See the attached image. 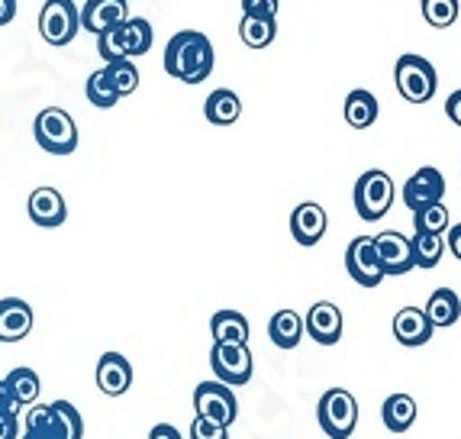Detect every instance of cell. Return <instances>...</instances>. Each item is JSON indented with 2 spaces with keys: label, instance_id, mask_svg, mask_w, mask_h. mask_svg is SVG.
Here are the masks:
<instances>
[{
  "label": "cell",
  "instance_id": "6da1fadb",
  "mask_svg": "<svg viewBox=\"0 0 461 439\" xmlns=\"http://www.w3.org/2000/svg\"><path fill=\"white\" fill-rule=\"evenodd\" d=\"M213 46L200 30H181L171 36L168 49H165V71L185 85H200L207 81L213 71Z\"/></svg>",
  "mask_w": 461,
  "mask_h": 439
},
{
  "label": "cell",
  "instance_id": "7a4b0ae2",
  "mask_svg": "<svg viewBox=\"0 0 461 439\" xmlns=\"http://www.w3.org/2000/svg\"><path fill=\"white\" fill-rule=\"evenodd\" d=\"M393 81L407 104H429L438 91V75L423 55H400L393 65Z\"/></svg>",
  "mask_w": 461,
  "mask_h": 439
},
{
  "label": "cell",
  "instance_id": "3957f363",
  "mask_svg": "<svg viewBox=\"0 0 461 439\" xmlns=\"http://www.w3.org/2000/svg\"><path fill=\"white\" fill-rule=\"evenodd\" d=\"M316 420L330 439H348L358 426V401L346 388H330L316 404Z\"/></svg>",
  "mask_w": 461,
  "mask_h": 439
},
{
  "label": "cell",
  "instance_id": "277c9868",
  "mask_svg": "<svg viewBox=\"0 0 461 439\" xmlns=\"http://www.w3.org/2000/svg\"><path fill=\"white\" fill-rule=\"evenodd\" d=\"M32 136L49 155H71L77 149V123L62 107H46L32 123Z\"/></svg>",
  "mask_w": 461,
  "mask_h": 439
},
{
  "label": "cell",
  "instance_id": "5b68a950",
  "mask_svg": "<svg viewBox=\"0 0 461 439\" xmlns=\"http://www.w3.org/2000/svg\"><path fill=\"white\" fill-rule=\"evenodd\" d=\"M393 204V181L387 171L381 169H368L358 181H355V210L362 220L375 224L391 210Z\"/></svg>",
  "mask_w": 461,
  "mask_h": 439
},
{
  "label": "cell",
  "instance_id": "8992f818",
  "mask_svg": "<svg viewBox=\"0 0 461 439\" xmlns=\"http://www.w3.org/2000/svg\"><path fill=\"white\" fill-rule=\"evenodd\" d=\"M81 30V16H77L75 0H46L39 10V36L49 46H68Z\"/></svg>",
  "mask_w": 461,
  "mask_h": 439
},
{
  "label": "cell",
  "instance_id": "52a82bcc",
  "mask_svg": "<svg viewBox=\"0 0 461 439\" xmlns=\"http://www.w3.org/2000/svg\"><path fill=\"white\" fill-rule=\"evenodd\" d=\"M194 410L203 420H213L220 426H232L239 416V401L236 391L223 381H200L194 391Z\"/></svg>",
  "mask_w": 461,
  "mask_h": 439
},
{
  "label": "cell",
  "instance_id": "ba28073f",
  "mask_svg": "<svg viewBox=\"0 0 461 439\" xmlns=\"http://www.w3.org/2000/svg\"><path fill=\"white\" fill-rule=\"evenodd\" d=\"M210 365H213L216 381H223V385H230V388L249 385V381H252V352H249V346L213 343V349H210Z\"/></svg>",
  "mask_w": 461,
  "mask_h": 439
},
{
  "label": "cell",
  "instance_id": "9c48e42d",
  "mask_svg": "<svg viewBox=\"0 0 461 439\" xmlns=\"http://www.w3.org/2000/svg\"><path fill=\"white\" fill-rule=\"evenodd\" d=\"M346 269L352 275L355 285L362 288H377L384 281V269L377 262V249H375V236H355L346 249Z\"/></svg>",
  "mask_w": 461,
  "mask_h": 439
},
{
  "label": "cell",
  "instance_id": "30bf717a",
  "mask_svg": "<svg viewBox=\"0 0 461 439\" xmlns=\"http://www.w3.org/2000/svg\"><path fill=\"white\" fill-rule=\"evenodd\" d=\"M375 249H377V262L384 269V275H407L413 271V246L410 239L397 230L377 233L375 236Z\"/></svg>",
  "mask_w": 461,
  "mask_h": 439
},
{
  "label": "cell",
  "instance_id": "8fae6325",
  "mask_svg": "<svg viewBox=\"0 0 461 439\" xmlns=\"http://www.w3.org/2000/svg\"><path fill=\"white\" fill-rule=\"evenodd\" d=\"M442 194H446V178L438 169L426 165V169H416V175H410V181L403 185V204L416 214V210L442 201Z\"/></svg>",
  "mask_w": 461,
  "mask_h": 439
},
{
  "label": "cell",
  "instance_id": "7c38bea8",
  "mask_svg": "<svg viewBox=\"0 0 461 439\" xmlns=\"http://www.w3.org/2000/svg\"><path fill=\"white\" fill-rule=\"evenodd\" d=\"M303 333H310V339L320 346H336L342 339V310L330 301H316L303 316Z\"/></svg>",
  "mask_w": 461,
  "mask_h": 439
},
{
  "label": "cell",
  "instance_id": "4fadbf2b",
  "mask_svg": "<svg viewBox=\"0 0 461 439\" xmlns=\"http://www.w3.org/2000/svg\"><path fill=\"white\" fill-rule=\"evenodd\" d=\"M26 214L36 226H46V230H55V226H62L68 220V207H65V197L62 191H55V187L42 185L30 194V201H26Z\"/></svg>",
  "mask_w": 461,
  "mask_h": 439
},
{
  "label": "cell",
  "instance_id": "5bb4252c",
  "mask_svg": "<svg viewBox=\"0 0 461 439\" xmlns=\"http://www.w3.org/2000/svg\"><path fill=\"white\" fill-rule=\"evenodd\" d=\"M77 16H81V30L100 36V32L126 23V20H130V10H126L123 0H87L85 7L77 10Z\"/></svg>",
  "mask_w": 461,
  "mask_h": 439
},
{
  "label": "cell",
  "instance_id": "9a60e30c",
  "mask_svg": "<svg viewBox=\"0 0 461 439\" xmlns=\"http://www.w3.org/2000/svg\"><path fill=\"white\" fill-rule=\"evenodd\" d=\"M432 324L429 316H426L423 307H400L393 314V339H397L400 346L416 349V346H426L432 339Z\"/></svg>",
  "mask_w": 461,
  "mask_h": 439
},
{
  "label": "cell",
  "instance_id": "2e32d148",
  "mask_svg": "<svg viewBox=\"0 0 461 439\" xmlns=\"http://www.w3.org/2000/svg\"><path fill=\"white\" fill-rule=\"evenodd\" d=\"M326 226H330V216L320 204L303 201L294 207L291 214V236L297 239L300 246H316L320 239L326 236Z\"/></svg>",
  "mask_w": 461,
  "mask_h": 439
},
{
  "label": "cell",
  "instance_id": "e0dca14e",
  "mask_svg": "<svg viewBox=\"0 0 461 439\" xmlns=\"http://www.w3.org/2000/svg\"><path fill=\"white\" fill-rule=\"evenodd\" d=\"M97 388L107 398H120L132 388V365L126 355L120 352H104L97 362Z\"/></svg>",
  "mask_w": 461,
  "mask_h": 439
},
{
  "label": "cell",
  "instance_id": "ac0fdd59",
  "mask_svg": "<svg viewBox=\"0 0 461 439\" xmlns=\"http://www.w3.org/2000/svg\"><path fill=\"white\" fill-rule=\"evenodd\" d=\"M32 307L23 297H4L0 301V343H20L32 330Z\"/></svg>",
  "mask_w": 461,
  "mask_h": 439
},
{
  "label": "cell",
  "instance_id": "d6986e66",
  "mask_svg": "<svg viewBox=\"0 0 461 439\" xmlns=\"http://www.w3.org/2000/svg\"><path fill=\"white\" fill-rule=\"evenodd\" d=\"M210 336L226 346H249V320L239 310H216L210 320Z\"/></svg>",
  "mask_w": 461,
  "mask_h": 439
},
{
  "label": "cell",
  "instance_id": "ffe728a7",
  "mask_svg": "<svg viewBox=\"0 0 461 439\" xmlns=\"http://www.w3.org/2000/svg\"><path fill=\"white\" fill-rule=\"evenodd\" d=\"M426 316H429L432 330H446V326H455L461 316V297L452 291V288H436L426 301Z\"/></svg>",
  "mask_w": 461,
  "mask_h": 439
},
{
  "label": "cell",
  "instance_id": "44dd1931",
  "mask_svg": "<svg viewBox=\"0 0 461 439\" xmlns=\"http://www.w3.org/2000/svg\"><path fill=\"white\" fill-rule=\"evenodd\" d=\"M416 414H420V407H416L413 398L403 391L391 394L384 401V407H381V420H384V426L391 433H407L410 426L416 424Z\"/></svg>",
  "mask_w": 461,
  "mask_h": 439
},
{
  "label": "cell",
  "instance_id": "7402d4cb",
  "mask_svg": "<svg viewBox=\"0 0 461 439\" xmlns=\"http://www.w3.org/2000/svg\"><path fill=\"white\" fill-rule=\"evenodd\" d=\"M203 116H207L213 126H232L242 116V101H239V94L230 91V87H220L207 97L203 104Z\"/></svg>",
  "mask_w": 461,
  "mask_h": 439
},
{
  "label": "cell",
  "instance_id": "603a6c76",
  "mask_svg": "<svg viewBox=\"0 0 461 439\" xmlns=\"http://www.w3.org/2000/svg\"><path fill=\"white\" fill-rule=\"evenodd\" d=\"M49 414H52V424H49L52 439H85V420H81L75 404L55 401L49 404Z\"/></svg>",
  "mask_w": 461,
  "mask_h": 439
},
{
  "label": "cell",
  "instance_id": "cb8c5ba5",
  "mask_svg": "<svg viewBox=\"0 0 461 439\" xmlns=\"http://www.w3.org/2000/svg\"><path fill=\"white\" fill-rule=\"evenodd\" d=\"M342 114H346V123L352 130H368L377 120V97L371 91H365V87H358V91H352L346 97Z\"/></svg>",
  "mask_w": 461,
  "mask_h": 439
},
{
  "label": "cell",
  "instance_id": "d4e9b609",
  "mask_svg": "<svg viewBox=\"0 0 461 439\" xmlns=\"http://www.w3.org/2000/svg\"><path fill=\"white\" fill-rule=\"evenodd\" d=\"M268 336L277 349H297V343L303 339V316L294 310H277L268 324Z\"/></svg>",
  "mask_w": 461,
  "mask_h": 439
},
{
  "label": "cell",
  "instance_id": "484cf974",
  "mask_svg": "<svg viewBox=\"0 0 461 439\" xmlns=\"http://www.w3.org/2000/svg\"><path fill=\"white\" fill-rule=\"evenodd\" d=\"M4 388L16 401V407H32L39 391H42V381H39V375L32 369H14L4 378Z\"/></svg>",
  "mask_w": 461,
  "mask_h": 439
},
{
  "label": "cell",
  "instance_id": "4316f807",
  "mask_svg": "<svg viewBox=\"0 0 461 439\" xmlns=\"http://www.w3.org/2000/svg\"><path fill=\"white\" fill-rule=\"evenodd\" d=\"M277 36V23L268 16H246L239 20V39L246 42L249 49H268Z\"/></svg>",
  "mask_w": 461,
  "mask_h": 439
},
{
  "label": "cell",
  "instance_id": "83f0119b",
  "mask_svg": "<svg viewBox=\"0 0 461 439\" xmlns=\"http://www.w3.org/2000/svg\"><path fill=\"white\" fill-rule=\"evenodd\" d=\"M120 39H123L126 55L139 59V55H146L152 49V23L142 20V16H130L126 23H120Z\"/></svg>",
  "mask_w": 461,
  "mask_h": 439
},
{
  "label": "cell",
  "instance_id": "f1b7e54d",
  "mask_svg": "<svg viewBox=\"0 0 461 439\" xmlns=\"http://www.w3.org/2000/svg\"><path fill=\"white\" fill-rule=\"evenodd\" d=\"M413 246V265L416 269H436L442 262V252H446V236H436V233H416L410 239Z\"/></svg>",
  "mask_w": 461,
  "mask_h": 439
},
{
  "label": "cell",
  "instance_id": "f546056e",
  "mask_svg": "<svg viewBox=\"0 0 461 439\" xmlns=\"http://www.w3.org/2000/svg\"><path fill=\"white\" fill-rule=\"evenodd\" d=\"M85 94H87V101H91L94 107H100V110H110V107H116V101H120V94H116L113 81H110L107 69H97L91 78H87Z\"/></svg>",
  "mask_w": 461,
  "mask_h": 439
},
{
  "label": "cell",
  "instance_id": "4dcf8cb0",
  "mask_svg": "<svg viewBox=\"0 0 461 439\" xmlns=\"http://www.w3.org/2000/svg\"><path fill=\"white\" fill-rule=\"evenodd\" d=\"M413 226L416 233H436V236H446L448 233V207L442 201L438 204H429V207L416 210L413 214Z\"/></svg>",
  "mask_w": 461,
  "mask_h": 439
},
{
  "label": "cell",
  "instance_id": "1f68e13d",
  "mask_svg": "<svg viewBox=\"0 0 461 439\" xmlns=\"http://www.w3.org/2000/svg\"><path fill=\"white\" fill-rule=\"evenodd\" d=\"M426 23L436 30H448L458 20V0H420Z\"/></svg>",
  "mask_w": 461,
  "mask_h": 439
},
{
  "label": "cell",
  "instance_id": "d6a6232c",
  "mask_svg": "<svg viewBox=\"0 0 461 439\" xmlns=\"http://www.w3.org/2000/svg\"><path fill=\"white\" fill-rule=\"evenodd\" d=\"M110 75V81H113L116 94L120 97H130L132 91L139 87V69L132 65V59H123V62H113V65H104Z\"/></svg>",
  "mask_w": 461,
  "mask_h": 439
},
{
  "label": "cell",
  "instance_id": "836d02e7",
  "mask_svg": "<svg viewBox=\"0 0 461 439\" xmlns=\"http://www.w3.org/2000/svg\"><path fill=\"white\" fill-rule=\"evenodd\" d=\"M97 52L107 65L130 59V55H126L123 39H120V26H113V30H107V32H100V36H97Z\"/></svg>",
  "mask_w": 461,
  "mask_h": 439
},
{
  "label": "cell",
  "instance_id": "e575fe53",
  "mask_svg": "<svg viewBox=\"0 0 461 439\" xmlns=\"http://www.w3.org/2000/svg\"><path fill=\"white\" fill-rule=\"evenodd\" d=\"M191 439H230V426H220V424H213V420L194 416V424H191Z\"/></svg>",
  "mask_w": 461,
  "mask_h": 439
},
{
  "label": "cell",
  "instance_id": "d590c367",
  "mask_svg": "<svg viewBox=\"0 0 461 439\" xmlns=\"http://www.w3.org/2000/svg\"><path fill=\"white\" fill-rule=\"evenodd\" d=\"M277 7H281V0H242V14L246 16H268V20H275Z\"/></svg>",
  "mask_w": 461,
  "mask_h": 439
},
{
  "label": "cell",
  "instance_id": "8d00e7d4",
  "mask_svg": "<svg viewBox=\"0 0 461 439\" xmlns=\"http://www.w3.org/2000/svg\"><path fill=\"white\" fill-rule=\"evenodd\" d=\"M20 436V410H0V439Z\"/></svg>",
  "mask_w": 461,
  "mask_h": 439
},
{
  "label": "cell",
  "instance_id": "74e56055",
  "mask_svg": "<svg viewBox=\"0 0 461 439\" xmlns=\"http://www.w3.org/2000/svg\"><path fill=\"white\" fill-rule=\"evenodd\" d=\"M446 249L461 262V224L448 226V233H446Z\"/></svg>",
  "mask_w": 461,
  "mask_h": 439
},
{
  "label": "cell",
  "instance_id": "f35d334b",
  "mask_svg": "<svg viewBox=\"0 0 461 439\" xmlns=\"http://www.w3.org/2000/svg\"><path fill=\"white\" fill-rule=\"evenodd\" d=\"M446 116L452 120L455 126H461V87L455 94H448V101H446Z\"/></svg>",
  "mask_w": 461,
  "mask_h": 439
},
{
  "label": "cell",
  "instance_id": "ab89813d",
  "mask_svg": "<svg viewBox=\"0 0 461 439\" xmlns=\"http://www.w3.org/2000/svg\"><path fill=\"white\" fill-rule=\"evenodd\" d=\"M149 439H181V433H177L171 424H158L149 430Z\"/></svg>",
  "mask_w": 461,
  "mask_h": 439
},
{
  "label": "cell",
  "instance_id": "60d3db41",
  "mask_svg": "<svg viewBox=\"0 0 461 439\" xmlns=\"http://www.w3.org/2000/svg\"><path fill=\"white\" fill-rule=\"evenodd\" d=\"M16 16V0H0V26L14 23Z\"/></svg>",
  "mask_w": 461,
  "mask_h": 439
},
{
  "label": "cell",
  "instance_id": "b9f144b4",
  "mask_svg": "<svg viewBox=\"0 0 461 439\" xmlns=\"http://www.w3.org/2000/svg\"><path fill=\"white\" fill-rule=\"evenodd\" d=\"M0 410H20L14 398L7 394V388H4V381H0Z\"/></svg>",
  "mask_w": 461,
  "mask_h": 439
},
{
  "label": "cell",
  "instance_id": "7bdbcfd3",
  "mask_svg": "<svg viewBox=\"0 0 461 439\" xmlns=\"http://www.w3.org/2000/svg\"><path fill=\"white\" fill-rule=\"evenodd\" d=\"M20 439H52V436H46V433H23Z\"/></svg>",
  "mask_w": 461,
  "mask_h": 439
},
{
  "label": "cell",
  "instance_id": "ee69618b",
  "mask_svg": "<svg viewBox=\"0 0 461 439\" xmlns=\"http://www.w3.org/2000/svg\"><path fill=\"white\" fill-rule=\"evenodd\" d=\"M123 4H126V0H123Z\"/></svg>",
  "mask_w": 461,
  "mask_h": 439
}]
</instances>
